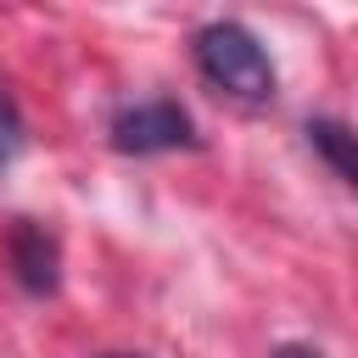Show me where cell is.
<instances>
[{"label": "cell", "mask_w": 358, "mask_h": 358, "mask_svg": "<svg viewBox=\"0 0 358 358\" xmlns=\"http://www.w3.org/2000/svg\"><path fill=\"white\" fill-rule=\"evenodd\" d=\"M190 50H196L201 78L218 95H229L241 106H268L274 101L280 73H274V62H268V50H263V39L252 28H241V22H207Z\"/></svg>", "instance_id": "1"}, {"label": "cell", "mask_w": 358, "mask_h": 358, "mask_svg": "<svg viewBox=\"0 0 358 358\" xmlns=\"http://www.w3.org/2000/svg\"><path fill=\"white\" fill-rule=\"evenodd\" d=\"M112 145L129 151V157H157V151H190L196 145V123L179 101L168 95H151V101H134L112 117Z\"/></svg>", "instance_id": "2"}, {"label": "cell", "mask_w": 358, "mask_h": 358, "mask_svg": "<svg viewBox=\"0 0 358 358\" xmlns=\"http://www.w3.org/2000/svg\"><path fill=\"white\" fill-rule=\"evenodd\" d=\"M6 252H11V268H17L22 291H34V296H50L56 291V280H62V246H56V235L45 224L17 218L11 235H6Z\"/></svg>", "instance_id": "3"}, {"label": "cell", "mask_w": 358, "mask_h": 358, "mask_svg": "<svg viewBox=\"0 0 358 358\" xmlns=\"http://www.w3.org/2000/svg\"><path fill=\"white\" fill-rule=\"evenodd\" d=\"M308 145H313L347 185H358V129H347V123H336V117H308Z\"/></svg>", "instance_id": "4"}, {"label": "cell", "mask_w": 358, "mask_h": 358, "mask_svg": "<svg viewBox=\"0 0 358 358\" xmlns=\"http://www.w3.org/2000/svg\"><path fill=\"white\" fill-rule=\"evenodd\" d=\"M22 145H28V129H22V112H17V101L0 90V168H11L17 157H22Z\"/></svg>", "instance_id": "5"}, {"label": "cell", "mask_w": 358, "mask_h": 358, "mask_svg": "<svg viewBox=\"0 0 358 358\" xmlns=\"http://www.w3.org/2000/svg\"><path fill=\"white\" fill-rule=\"evenodd\" d=\"M274 358H319V352H313V347H280Z\"/></svg>", "instance_id": "6"}]
</instances>
